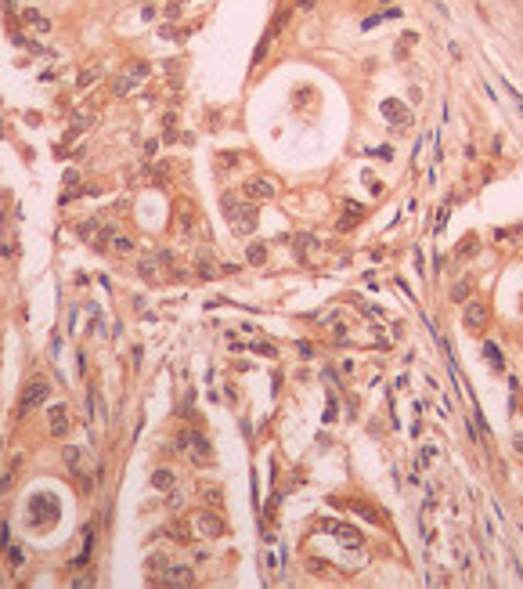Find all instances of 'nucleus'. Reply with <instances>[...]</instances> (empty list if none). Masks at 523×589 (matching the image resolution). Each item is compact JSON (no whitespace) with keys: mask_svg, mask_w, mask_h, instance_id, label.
Segmentation results:
<instances>
[{"mask_svg":"<svg viewBox=\"0 0 523 589\" xmlns=\"http://www.w3.org/2000/svg\"><path fill=\"white\" fill-rule=\"evenodd\" d=\"M152 177H155V184H163V181H166V177H170V163H159V167H155V174H152Z\"/></svg>","mask_w":523,"mask_h":589,"instance_id":"nucleus-25","label":"nucleus"},{"mask_svg":"<svg viewBox=\"0 0 523 589\" xmlns=\"http://www.w3.org/2000/svg\"><path fill=\"white\" fill-rule=\"evenodd\" d=\"M98 76H101L98 69H91V72H79V87H91V84L98 80Z\"/></svg>","mask_w":523,"mask_h":589,"instance_id":"nucleus-27","label":"nucleus"},{"mask_svg":"<svg viewBox=\"0 0 523 589\" xmlns=\"http://www.w3.org/2000/svg\"><path fill=\"white\" fill-rule=\"evenodd\" d=\"M314 4V0H296V8H310Z\"/></svg>","mask_w":523,"mask_h":589,"instance_id":"nucleus-35","label":"nucleus"},{"mask_svg":"<svg viewBox=\"0 0 523 589\" xmlns=\"http://www.w3.org/2000/svg\"><path fill=\"white\" fill-rule=\"evenodd\" d=\"M220 210H224L227 224H231L238 235H253V231H256V206H253V203H238L231 192H224V195H220Z\"/></svg>","mask_w":523,"mask_h":589,"instance_id":"nucleus-1","label":"nucleus"},{"mask_svg":"<svg viewBox=\"0 0 523 589\" xmlns=\"http://www.w3.org/2000/svg\"><path fill=\"white\" fill-rule=\"evenodd\" d=\"M476 250H480V243L469 235V239H462V243H458V250H455V253H458V257H473Z\"/></svg>","mask_w":523,"mask_h":589,"instance_id":"nucleus-21","label":"nucleus"},{"mask_svg":"<svg viewBox=\"0 0 523 589\" xmlns=\"http://www.w3.org/2000/svg\"><path fill=\"white\" fill-rule=\"evenodd\" d=\"M144 568H148L152 575H166V568H170V564H166V557H152Z\"/></svg>","mask_w":523,"mask_h":589,"instance_id":"nucleus-23","label":"nucleus"},{"mask_svg":"<svg viewBox=\"0 0 523 589\" xmlns=\"http://www.w3.org/2000/svg\"><path fill=\"white\" fill-rule=\"evenodd\" d=\"M484 358H487V365H491V369H498V372L505 369V358H502V351H498V343H495V340H487V343H484Z\"/></svg>","mask_w":523,"mask_h":589,"instance_id":"nucleus-14","label":"nucleus"},{"mask_svg":"<svg viewBox=\"0 0 523 589\" xmlns=\"http://www.w3.org/2000/svg\"><path fill=\"white\" fill-rule=\"evenodd\" d=\"M307 571H314V575H317V571H329V564L317 560V557H310V560H307Z\"/></svg>","mask_w":523,"mask_h":589,"instance_id":"nucleus-28","label":"nucleus"},{"mask_svg":"<svg viewBox=\"0 0 523 589\" xmlns=\"http://www.w3.org/2000/svg\"><path fill=\"white\" fill-rule=\"evenodd\" d=\"M79 235H83V239H91V235H98V221H83V224H79Z\"/></svg>","mask_w":523,"mask_h":589,"instance_id":"nucleus-26","label":"nucleus"},{"mask_svg":"<svg viewBox=\"0 0 523 589\" xmlns=\"http://www.w3.org/2000/svg\"><path fill=\"white\" fill-rule=\"evenodd\" d=\"M51 398V387L44 383V380H36V383H29L25 387V394H22V409L18 412H29V409H36V405H44Z\"/></svg>","mask_w":523,"mask_h":589,"instance_id":"nucleus-5","label":"nucleus"},{"mask_svg":"<svg viewBox=\"0 0 523 589\" xmlns=\"http://www.w3.org/2000/svg\"><path fill=\"white\" fill-rule=\"evenodd\" d=\"M202 499H210L213 506H220V488H202Z\"/></svg>","mask_w":523,"mask_h":589,"instance_id":"nucleus-30","label":"nucleus"},{"mask_svg":"<svg viewBox=\"0 0 523 589\" xmlns=\"http://www.w3.org/2000/svg\"><path fill=\"white\" fill-rule=\"evenodd\" d=\"M62 181H65L69 188H76V184H79V170H65V174H62Z\"/></svg>","mask_w":523,"mask_h":589,"instance_id":"nucleus-29","label":"nucleus"},{"mask_svg":"<svg viewBox=\"0 0 523 589\" xmlns=\"http://www.w3.org/2000/svg\"><path fill=\"white\" fill-rule=\"evenodd\" d=\"M484 322H487V304L469 300V304H466V326H469V329H484Z\"/></svg>","mask_w":523,"mask_h":589,"instance_id":"nucleus-8","label":"nucleus"},{"mask_svg":"<svg viewBox=\"0 0 523 589\" xmlns=\"http://www.w3.org/2000/svg\"><path fill=\"white\" fill-rule=\"evenodd\" d=\"M350 510H354V514H361V517H368L372 524H386V514H383V510H372L368 502H350Z\"/></svg>","mask_w":523,"mask_h":589,"instance_id":"nucleus-13","label":"nucleus"},{"mask_svg":"<svg viewBox=\"0 0 523 589\" xmlns=\"http://www.w3.org/2000/svg\"><path fill=\"white\" fill-rule=\"evenodd\" d=\"M249 351H253V355H264V358H274V355H278V351H274V347H271L267 340H256V343H253Z\"/></svg>","mask_w":523,"mask_h":589,"instance_id":"nucleus-22","label":"nucleus"},{"mask_svg":"<svg viewBox=\"0 0 523 589\" xmlns=\"http://www.w3.org/2000/svg\"><path fill=\"white\" fill-rule=\"evenodd\" d=\"M22 22H25V25H33L36 33H51V22H47L44 15H40L36 8H25V11H22Z\"/></svg>","mask_w":523,"mask_h":589,"instance_id":"nucleus-11","label":"nucleus"},{"mask_svg":"<svg viewBox=\"0 0 523 589\" xmlns=\"http://www.w3.org/2000/svg\"><path fill=\"white\" fill-rule=\"evenodd\" d=\"M8 557H11V564L18 568V564H22V549H18V546H8Z\"/></svg>","mask_w":523,"mask_h":589,"instance_id":"nucleus-31","label":"nucleus"},{"mask_svg":"<svg viewBox=\"0 0 523 589\" xmlns=\"http://www.w3.org/2000/svg\"><path fill=\"white\" fill-rule=\"evenodd\" d=\"M383 112H386V120H390V123H400V120L408 116V109L400 105V101H393V98H390V101H383ZM408 120H412V116H408Z\"/></svg>","mask_w":523,"mask_h":589,"instance_id":"nucleus-15","label":"nucleus"},{"mask_svg":"<svg viewBox=\"0 0 523 589\" xmlns=\"http://www.w3.org/2000/svg\"><path fill=\"white\" fill-rule=\"evenodd\" d=\"M155 152H159V141H144V155H148V159H152Z\"/></svg>","mask_w":523,"mask_h":589,"instance_id":"nucleus-32","label":"nucleus"},{"mask_svg":"<svg viewBox=\"0 0 523 589\" xmlns=\"http://www.w3.org/2000/svg\"><path fill=\"white\" fill-rule=\"evenodd\" d=\"M47 419H51V434L54 438L69 434V412H65V405H51L47 409Z\"/></svg>","mask_w":523,"mask_h":589,"instance_id":"nucleus-9","label":"nucleus"},{"mask_svg":"<svg viewBox=\"0 0 523 589\" xmlns=\"http://www.w3.org/2000/svg\"><path fill=\"white\" fill-rule=\"evenodd\" d=\"M18 8V0H4V11H15Z\"/></svg>","mask_w":523,"mask_h":589,"instance_id":"nucleus-34","label":"nucleus"},{"mask_svg":"<svg viewBox=\"0 0 523 589\" xmlns=\"http://www.w3.org/2000/svg\"><path fill=\"white\" fill-rule=\"evenodd\" d=\"M469 297H473V282H469V279L455 282V289H451V300H455V304H466Z\"/></svg>","mask_w":523,"mask_h":589,"instance_id":"nucleus-17","label":"nucleus"},{"mask_svg":"<svg viewBox=\"0 0 523 589\" xmlns=\"http://www.w3.org/2000/svg\"><path fill=\"white\" fill-rule=\"evenodd\" d=\"M191 521H195V531L202 535V539H220L227 531V524L220 521V514H206V510H202V514H195Z\"/></svg>","mask_w":523,"mask_h":589,"instance_id":"nucleus-4","label":"nucleus"},{"mask_svg":"<svg viewBox=\"0 0 523 589\" xmlns=\"http://www.w3.org/2000/svg\"><path fill=\"white\" fill-rule=\"evenodd\" d=\"M516 452H523V438H516Z\"/></svg>","mask_w":523,"mask_h":589,"instance_id":"nucleus-36","label":"nucleus"},{"mask_svg":"<svg viewBox=\"0 0 523 589\" xmlns=\"http://www.w3.org/2000/svg\"><path fill=\"white\" fill-rule=\"evenodd\" d=\"M195 271L202 275V279H213V275H217V264H210V257H206V253H198V260H195Z\"/></svg>","mask_w":523,"mask_h":589,"instance_id":"nucleus-19","label":"nucleus"},{"mask_svg":"<svg viewBox=\"0 0 523 589\" xmlns=\"http://www.w3.org/2000/svg\"><path fill=\"white\" fill-rule=\"evenodd\" d=\"M246 260H249V264H264V260H267V246H264V243H249Z\"/></svg>","mask_w":523,"mask_h":589,"instance_id":"nucleus-18","label":"nucleus"},{"mask_svg":"<svg viewBox=\"0 0 523 589\" xmlns=\"http://www.w3.org/2000/svg\"><path fill=\"white\" fill-rule=\"evenodd\" d=\"M310 98H314V91H310V87H307V84H303V87H300V91H296V94H293V105H307V101H310Z\"/></svg>","mask_w":523,"mask_h":589,"instance_id":"nucleus-24","label":"nucleus"},{"mask_svg":"<svg viewBox=\"0 0 523 589\" xmlns=\"http://www.w3.org/2000/svg\"><path fill=\"white\" fill-rule=\"evenodd\" d=\"M242 192L249 195V199H256V203H267V199H274V195H278V188H274L267 177H249V181L242 184Z\"/></svg>","mask_w":523,"mask_h":589,"instance_id":"nucleus-6","label":"nucleus"},{"mask_svg":"<svg viewBox=\"0 0 523 589\" xmlns=\"http://www.w3.org/2000/svg\"><path fill=\"white\" fill-rule=\"evenodd\" d=\"M22 463H25V459H22V456H15V459H11V466H8V474H4V477H0V492H8V488H11V485H15V477H18V474H22Z\"/></svg>","mask_w":523,"mask_h":589,"instance_id":"nucleus-16","label":"nucleus"},{"mask_svg":"<svg viewBox=\"0 0 523 589\" xmlns=\"http://www.w3.org/2000/svg\"><path fill=\"white\" fill-rule=\"evenodd\" d=\"M148 76H152V65H148V58H137V62H130L123 72L115 76L108 91H112V98H127V94H130L137 84H144V80H148Z\"/></svg>","mask_w":523,"mask_h":589,"instance_id":"nucleus-3","label":"nucleus"},{"mask_svg":"<svg viewBox=\"0 0 523 589\" xmlns=\"http://www.w3.org/2000/svg\"><path fill=\"white\" fill-rule=\"evenodd\" d=\"M152 488L155 492H173L177 488V477L170 474V470H155V474H152Z\"/></svg>","mask_w":523,"mask_h":589,"instance_id":"nucleus-12","label":"nucleus"},{"mask_svg":"<svg viewBox=\"0 0 523 589\" xmlns=\"http://www.w3.org/2000/svg\"><path fill=\"white\" fill-rule=\"evenodd\" d=\"M173 221H177V231H181V235H191V231H195V206H191L188 199H181L177 210H173Z\"/></svg>","mask_w":523,"mask_h":589,"instance_id":"nucleus-7","label":"nucleus"},{"mask_svg":"<svg viewBox=\"0 0 523 589\" xmlns=\"http://www.w3.org/2000/svg\"><path fill=\"white\" fill-rule=\"evenodd\" d=\"M231 167H238V152H220V155H217V174H224V170H231Z\"/></svg>","mask_w":523,"mask_h":589,"instance_id":"nucleus-20","label":"nucleus"},{"mask_svg":"<svg viewBox=\"0 0 523 589\" xmlns=\"http://www.w3.org/2000/svg\"><path fill=\"white\" fill-rule=\"evenodd\" d=\"M25 514H29V528H51L58 517H62V506L51 492H33L29 495V506H25Z\"/></svg>","mask_w":523,"mask_h":589,"instance_id":"nucleus-2","label":"nucleus"},{"mask_svg":"<svg viewBox=\"0 0 523 589\" xmlns=\"http://www.w3.org/2000/svg\"><path fill=\"white\" fill-rule=\"evenodd\" d=\"M332 336H336V340H343V336H346V326H343V322H336V326H332Z\"/></svg>","mask_w":523,"mask_h":589,"instance_id":"nucleus-33","label":"nucleus"},{"mask_svg":"<svg viewBox=\"0 0 523 589\" xmlns=\"http://www.w3.org/2000/svg\"><path fill=\"white\" fill-rule=\"evenodd\" d=\"M62 459H65V466L72 470V474H79V470H83V448L65 445V448H62Z\"/></svg>","mask_w":523,"mask_h":589,"instance_id":"nucleus-10","label":"nucleus"}]
</instances>
